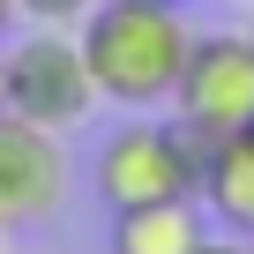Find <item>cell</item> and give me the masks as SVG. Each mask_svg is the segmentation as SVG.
I'll return each mask as SVG.
<instances>
[{
	"label": "cell",
	"instance_id": "52a82bcc",
	"mask_svg": "<svg viewBox=\"0 0 254 254\" xmlns=\"http://www.w3.org/2000/svg\"><path fill=\"white\" fill-rule=\"evenodd\" d=\"M202 202H142V209H112V254H194L209 239Z\"/></svg>",
	"mask_w": 254,
	"mask_h": 254
},
{
	"label": "cell",
	"instance_id": "5bb4252c",
	"mask_svg": "<svg viewBox=\"0 0 254 254\" xmlns=\"http://www.w3.org/2000/svg\"><path fill=\"white\" fill-rule=\"evenodd\" d=\"M239 247H247V254H254V239H239Z\"/></svg>",
	"mask_w": 254,
	"mask_h": 254
},
{
	"label": "cell",
	"instance_id": "277c9868",
	"mask_svg": "<svg viewBox=\"0 0 254 254\" xmlns=\"http://www.w3.org/2000/svg\"><path fill=\"white\" fill-rule=\"evenodd\" d=\"M172 120L187 127L194 142H224L239 127H254V38L239 30H217V38H194L187 67H180V90H172Z\"/></svg>",
	"mask_w": 254,
	"mask_h": 254
},
{
	"label": "cell",
	"instance_id": "30bf717a",
	"mask_svg": "<svg viewBox=\"0 0 254 254\" xmlns=\"http://www.w3.org/2000/svg\"><path fill=\"white\" fill-rule=\"evenodd\" d=\"M8 23H15V0H0V30H8Z\"/></svg>",
	"mask_w": 254,
	"mask_h": 254
},
{
	"label": "cell",
	"instance_id": "4fadbf2b",
	"mask_svg": "<svg viewBox=\"0 0 254 254\" xmlns=\"http://www.w3.org/2000/svg\"><path fill=\"white\" fill-rule=\"evenodd\" d=\"M165 8H187V0H165Z\"/></svg>",
	"mask_w": 254,
	"mask_h": 254
},
{
	"label": "cell",
	"instance_id": "7a4b0ae2",
	"mask_svg": "<svg viewBox=\"0 0 254 254\" xmlns=\"http://www.w3.org/2000/svg\"><path fill=\"white\" fill-rule=\"evenodd\" d=\"M90 187L105 209H142V202H194L202 187V142L180 120L135 112L127 127H112V142H97L90 157Z\"/></svg>",
	"mask_w": 254,
	"mask_h": 254
},
{
	"label": "cell",
	"instance_id": "3957f363",
	"mask_svg": "<svg viewBox=\"0 0 254 254\" xmlns=\"http://www.w3.org/2000/svg\"><path fill=\"white\" fill-rule=\"evenodd\" d=\"M0 105L30 127H53V135H75V127L97 112V82L82 67L75 30H23L8 53H0Z\"/></svg>",
	"mask_w": 254,
	"mask_h": 254
},
{
	"label": "cell",
	"instance_id": "5b68a950",
	"mask_svg": "<svg viewBox=\"0 0 254 254\" xmlns=\"http://www.w3.org/2000/svg\"><path fill=\"white\" fill-rule=\"evenodd\" d=\"M60 202H67V142L53 127L0 112V232L45 224Z\"/></svg>",
	"mask_w": 254,
	"mask_h": 254
},
{
	"label": "cell",
	"instance_id": "8992f818",
	"mask_svg": "<svg viewBox=\"0 0 254 254\" xmlns=\"http://www.w3.org/2000/svg\"><path fill=\"white\" fill-rule=\"evenodd\" d=\"M194 202L209 209L217 232L254 239V127H239V135H224V142H202V187H194Z\"/></svg>",
	"mask_w": 254,
	"mask_h": 254
},
{
	"label": "cell",
	"instance_id": "6da1fadb",
	"mask_svg": "<svg viewBox=\"0 0 254 254\" xmlns=\"http://www.w3.org/2000/svg\"><path fill=\"white\" fill-rule=\"evenodd\" d=\"M75 45L97 82V105L157 112L180 90V67L194 53V23L165 0H97V15L75 30Z\"/></svg>",
	"mask_w": 254,
	"mask_h": 254
},
{
	"label": "cell",
	"instance_id": "ba28073f",
	"mask_svg": "<svg viewBox=\"0 0 254 254\" xmlns=\"http://www.w3.org/2000/svg\"><path fill=\"white\" fill-rule=\"evenodd\" d=\"M97 15V0H15V23L30 30H82Z\"/></svg>",
	"mask_w": 254,
	"mask_h": 254
},
{
	"label": "cell",
	"instance_id": "7c38bea8",
	"mask_svg": "<svg viewBox=\"0 0 254 254\" xmlns=\"http://www.w3.org/2000/svg\"><path fill=\"white\" fill-rule=\"evenodd\" d=\"M0 254H38V247H0Z\"/></svg>",
	"mask_w": 254,
	"mask_h": 254
},
{
	"label": "cell",
	"instance_id": "9c48e42d",
	"mask_svg": "<svg viewBox=\"0 0 254 254\" xmlns=\"http://www.w3.org/2000/svg\"><path fill=\"white\" fill-rule=\"evenodd\" d=\"M194 254H247V247H239V239H232V232H209V239H202V247H194Z\"/></svg>",
	"mask_w": 254,
	"mask_h": 254
},
{
	"label": "cell",
	"instance_id": "8fae6325",
	"mask_svg": "<svg viewBox=\"0 0 254 254\" xmlns=\"http://www.w3.org/2000/svg\"><path fill=\"white\" fill-rule=\"evenodd\" d=\"M247 38H254V0H247Z\"/></svg>",
	"mask_w": 254,
	"mask_h": 254
},
{
	"label": "cell",
	"instance_id": "9a60e30c",
	"mask_svg": "<svg viewBox=\"0 0 254 254\" xmlns=\"http://www.w3.org/2000/svg\"><path fill=\"white\" fill-rule=\"evenodd\" d=\"M0 112H8V105H0Z\"/></svg>",
	"mask_w": 254,
	"mask_h": 254
}]
</instances>
